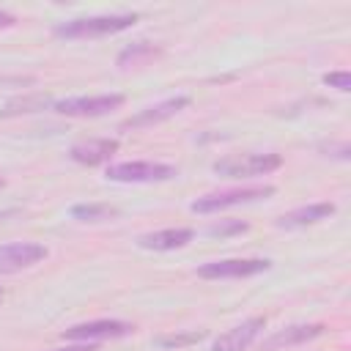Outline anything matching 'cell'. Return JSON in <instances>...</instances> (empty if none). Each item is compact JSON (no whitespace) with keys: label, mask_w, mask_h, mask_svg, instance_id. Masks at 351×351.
Instances as JSON below:
<instances>
[{"label":"cell","mask_w":351,"mask_h":351,"mask_svg":"<svg viewBox=\"0 0 351 351\" xmlns=\"http://www.w3.org/2000/svg\"><path fill=\"white\" fill-rule=\"evenodd\" d=\"M47 104H52V101L47 96H41V93L25 96V99H14V101H8L0 110V118H11V115H22V112H36V110H44Z\"/></svg>","instance_id":"16"},{"label":"cell","mask_w":351,"mask_h":351,"mask_svg":"<svg viewBox=\"0 0 351 351\" xmlns=\"http://www.w3.org/2000/svg\"><path fill=\"white\" fill-rule=\"evenodd\" d=\"M52 351H99V348L90 343H80V346H66V348H52Z\"/></svg>","instance_id":"22"},{"label":"cell","mask_w":351,"mask_h":351,"mask_svg":"<svg viewBox=\"0 0 351 351\" xmlns=\"http://www.w3.org/2000/svg\"><path fill=\"white\" fill-rule=\"evenodd\" d=\"M274 195V186H244V189H225V192H211V195H203L197 197L189 208L195 214H214V211H222V208H230V206H244V203H255V200H266Z\"/></svg>","instance_id":"4"},{"label":"cell","mask_w":351,"mask_h":351,"mask_svg":"<svg viewBox=\"0 0 351 351\" xmlns=\"http://www.w3.org/2000/svg\"><path fill=\"white\" fill-rule=\"evenodd\" d=\"M318 335H324V324H291V326H282V329L271 332L261 343V351H277V348H288V346H302L307 340H315Z\"/></svg>","instance_id":"11"},{"label":"cell","mask_w":351,"mask_h":351,"mask_svg":"<svg viewBox=\"0 0 351 351\" xmlns=\"http://www.w3.org/2000/svg\"><path fill=\"white\" fill-rule=\"evenodd\" d=\"M189 96H173V99H165L159 104H151L140 112H134L132 118H126L121 123V129H145V126H154V123H162L167 118H173L176 112H181L184 107H189Z\"/></svg>","instance_id":"9"},{"label":"cell","mask_w":351,"mask_h":351,"mask_svg":"<svg viewBox=\"0 0 351 351\" xmlns=\"http://www.w3.org/2000/svg\"><path fill=\"white\" fill-rule=\"evenodd\" d=\"M203 337H206V332L192 329V332H184V335H165V337H156V343H159V346H165V348H184V346L200 343Z\"/></svg>","instance_id":"18"},{"label":"cell","mask_w":351,"mask_h":351,"mask_svg":"<svg viewBox=\"0 0 351 351\" xmlns=\"http://www.w3.org/2000/svg\"><path fill=\"white\" fill-rule=\"evenodd\" d=\"M16 19H14V14H8V11H0V27H11Z\"/></svg>","instance_id":"23"},{"label":"cell","mask_w":351,"mask_h":351,"mask_svg":"<svg viewBox=\"0 0 351 351\" xmlns=\"http://www.w3.org/2000/svg\"><path fill=\"white\" fill-rule=\"evenodd\" d=\"M250 225L247 222H241V219H222V222H214V225H208V236H219V239H225V236H236V233H244Z\"/></svg>","instance_id":"19"},{"label":"cell","mask_w":351,"mask_h":351,"mask_svg":"<svg viewBox=\"0 0 351 351\" xmlns=\"http://www.w3.org/2000/svg\"><path fill=\"white\" fill-rule=\"evenodd\" d=\"M263 326H266V318H263V315L247 318V321H241L239 326H233V329H228L225 335H219V337L214 340L211 351H244V348H250V346L255 343V337L263 332Z\"/></svg>","instance_id":"10"},{"label":"cell","mask_w":351,"mask_h":351,"mask_svg":"<svg viewBox=\"0 0 351 351\" xmlns=\"http://www.w3.org/2000/svg\"><path fill=\"white\" fill-rule=\"evenodd\" d=\"M0 299H3V288H0Z\"/></svg>","instance_id":"25"},{"label":"cell","mask_w":351,"mask_h":351,"mask_svg":"<svg viewBox=\"0 0 351 351\" xmlns=\"http://www.w3.org/2000/svg\"><path fill=\"white\" fill-rule=\"evenodd\" d=\"M134 326L129 321H118V318H99V321H85V324H74L63 332L66 340L74 343H90V340H112V337H126L132 335Z\"/></svg>","instance_id":"7"},{"label":"cell","mask_w":351,"mask_h":351,"mask_svg":"<svg viewBox=\"0 0 351 351\" xmlns=\"http://www.w3.org/2000/svg\"><path fill=\"white\" fill-rule=\"evenodd\" d=\"M321 151H329L326 156H337V159H348L351 156V145L343 140V143H332V145H321Z\"/></svg>","instance_id":"21"},{"label":"cell","mask_w":351,"mask_h":351,"mask_svg":"<svg viewBox=\"0 0 351 351\" xmlns=\"http://www.w3.org/2000/svg\"><path fill=\"white\" fill-rule=\"evenodd\" d=\"M154 55H159V47H154L148 41H137V44H129L126 49L118 52V66H129V63L137 66L140 60H148Z\"/></svg>","instance_id":"17"},{"label":"cell","mask_w":351,"mask_h":351,"mask_svg":"<svg viewBox=\"0 0 351 351\" xmlns=\"http://www.w3.org/2000/svg\"><path fill=\"white\" fill-rule=\"evenodd\" d=\"M335 214V203L324 200V203H310V206H299L288 214H282L277 219V228H304V225H315L321 219H329Z\"/></svg>","instance_id":"14"},{"label":"cell","mask_w":351,"mask_h":351,"mask_svg":"<svg viewBox=\"0 0 351 351\" xmlns=\"http://www.w3.org/2000/svg\"><path fill=\"white\" fill-rule=\"evenodd\" d=\"M49 255V250L38 241H11L0 244V274H14L22 269H30L41 263Z\"/></svg>","instance_id":"8"},{"label":"cell","mask_w":351,"mask_h":351,"mask_svg":"<svg viewBox=\"0 0 351 351\" xmlns=\"http://www.w3.org/2000/svg\"><path fill=\"white\" fill-rule=\"evenodd\" d=\"M121 104H123L121 93H99V96H71V99L52 101V110L71 118H96L118 110Z\"/></svg>","instance_id":"5"},{"label":"cell","mask_w":351,"mask_h":351,"mask_svg":"<svg viewBox=\"0 0 351 351\" xmlns=\"http://www.w3.org/2000/svg\"><path fill=\"white\" fill-rule=\"evenodd\" d=\"M137 22V14H104V16H80V19H66L52 27L58 38H99V36H112Z\"/></svg>","instance_id":"1"},{"label":"cell","mask_w":351,"mask_h":351,"mask_svg":"<svg viewBox=\"0 0 351 351\" xmlns=\"http://www.w3.org/2000/svg\"><path fill=\"white\" fill-rule=\"evenodd\" d=\"M71 217L80 222H104L110 217H118V208L107 203H77L71 206Z\"/></svg>","instance_id":"15"},{"label":"cell","mask_w":351,"mask_h":351,"mask_svg":"<svg viewBox=\"0 0 351 351\" xmlns=\"http://www.w3.org/2000/svg\"><path fill=\"white\" fill-rule=\"evenodd\" d=\"M282 165L280 154H236L217 159L211 170L222 178H252V176H266Z\"/></svg>","instance_id":"2"},{"label":"cell","mask_w":351,"mask_h":351,"mask_svg":"<svg viewBox=\"0 0 351 351\" xmlns=\"http://www.w3.org/2000/svg\"><path fill=\"white\" fill-rule=\"evenodd\" d=\"M3 186H5V181H3V178H0V189H3Z\"/></svg>","instance_id":"24"},{"label":"cell","mask_w":351,"mask_h":351,"mask_svg":"<svg viewBox=\"0 0 351 351\" xmlns=\"http://www.w3.org/2000/svg\"><path fill=\"white\" fill-rule=\"evenodd\" d=\"M195 239L192 228H165V230H154V233H143L137 239V247L143 250H156V252H167V250H178L186 247Z\"/></svg>","instance_id":"12"},{"label":"cell","mask_w":351,"mask_h":351,"mask_svg":"<svg viewBox=\"0 0 351 351\" xmlns=\"http://www.w3.org/2000/svg\"><path fill=\"white\" fill-rule=\"evenodd\" d=\"M324 85L346 93V90H351V74L348 71H329V74H324Z\"/></svg>","instance_id":"20"},{"label":"cell","mask_w":351,"mask_h":351,"mask_svg":"<svg viewBox=\"0 0 351 351\" xmlns=\"http://www.w3.org/2000/svg\"><path fill=\"white\" fill-rule=\"evenodd\" d=\"M115 151H118V140L101 137V140H85V143H77V145H71L69 156H71L74 162H80V165H88V167H93V165H101V162H107V159H110Z\"/></svg>","instance_id":"13"},{"label":"cell","mask_w":351,"mask_h":351,"mask_svg":"<svg viewBox=\"0 0 351 351\" xmlns=\"http://www.w3.org/2000/svg\"><path fill=\"white\" fill-rule=\"evenodd\" d=\"M107 181L118 184H154V181H170L178 176L173 165L165 162H118L107 167Z\"/></svg>","instance_id":"3"},{"label":"cell","mask_w":351,"mask_h":351,"mask_svg":"<svg viewBox=\"0 0 351 351\" xmlns=\"http://www.w3.org/2000/svg\"><path fill=\"white\" fill-rule=\"evenodd\" d=\"M269 266H271V261H266V258H225V261L203 263L197 269V277H203V280H241V277L261 274Z\"/></svg>","instance_id":"6"}]
</instances>
